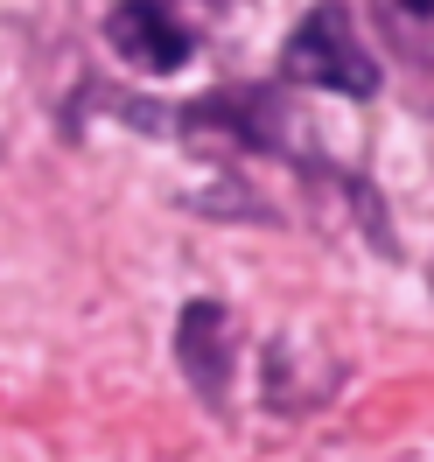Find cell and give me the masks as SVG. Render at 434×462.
I'll return each instance as SVG.
<instances>
[{
	"instance_id": "1",
	"label": "cell",
	"mask_w": 434,
	"mask_h": 462,
	"mask_svg": "<svg viewBox=\"0 0 434 462\" xmlns=\"http://www.w3.org/2000/svg\"><path fill=\"white\" fill-rule=\"evenodd\" d=\"M281 70L309 91H344V98H372L378 91V63L365 57V42L350 29V7H337V0L309 7V22L281 50Z\"/></svg>"
},
{
	"instance_id": "3",
	"label": "cell",
	"mask_w": 434,
	"mask_h": 462,
	"mask_svg": "<svg viewBox=\"0 0 434 462\" xmlns=\"http://www.w3.org/2000/svg\"><path fill=\"white\" fill-rule=\"evenodd\" d=\"M175 357H182V372L203 400H225V385H232V309L189 301L182 329H175Z\"/></svg>"
},
{
	"instance_id": "2",
	"label": "cell",
	"mask_w": 434,
	"mask_h": 462,
	"mask_svg": "<svg viewBox=\"0 0 434 462\" xmlns=\"http://www.w3.org/2000/svg\"><path fill=\"white\" fill-rule=\"evenodd\" d=\"M106 42H113L134 70H147V78L182 70V63H189V50H197L189 22L175 14L169 0H113V7H106Z\"/></svg>"
},
{
	"instance_id": "4",
	"label": "cell",
	"mask_w": 434,
	"mask_h": 462,
	"mask_svg": "<svg viewBox=\"0 0 434 462\" xmlns=\"http://www.w3.org/2000/svg\"><path fill=\"white\" fill-rule=\"evenodd\" d=\"M378 14V35H385V50L406 63H434V0H372Z\"/></svg>"
}]
</instances>
